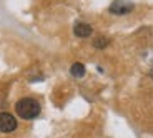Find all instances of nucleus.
I'll list each match as a JSON object with an SVG mask.
<instances>
[{"instance_id": "nucleus-1", "label": "nucleus", "mask_w": 153, "mask_h": 138, "mask_svg": "<svg viewBox=\"0 0 153 138\" xmlns=\"http://www.w3.org/2000/svg\"><path fill=\"white\" fill-rule=\"evenodd\" d=\"M15 111L20 118L32 120V118H35V116H38V113H40V105H38V102L33 98H22V100L17 102Z\"/></svg>"}, {"instance_id": "nucleus-2", "label": "nucleus", "mask_w": 153, "mask_h": 138, "mask_svg": "<svg viewBox=\"0 0 153 138\" xmlns=\"http://www.w3.org/2000/svg\"><path fill=\"white\" fill-rule=\"evenodd\" d=\"M133 8H135V5L131 2H128V0H115L113 4L110 5V13H113V15H126Z\"/></svg>"}, {"instance_id": "nucleus-3", "label": "nucleus", "mask_w": 153, "mask_h": 138, "mask_svg": "<svg viewBox=\"0 0 153 138\" xmlns=\"http://www.w3.org/2000/svg\"><path fill=\"white\" fill-rule=\"evenodd\" d=\"M17 128V120L13 118V115L4 111V113H0V131H4V133H10Z\"/></svg>"}, {"instance_id": "nucleus-4", "label": "nucleus", "mask_w": 153, "mask_h": 138, "mask_svg": "<svg viewBox=\"0 0 153 138\" xmlns=\"http://www.w3.org/2000/svg\"><path fill=\"white\" fill-rule=\"evenodd\" d=\"M73 32H75L76 37L85 39V37H90V35H92V27H90L88 23H85V22H78L75 25V28H73Z\"/></svg>"}, {"instance_id": "nucleus-5", "label": "nucleus", "mask_w": 153, "mask_h": 138, "mask_svg": "<svg viewBox=\"0 0 153 138\" xmlns=\"http://www.w3.org/2000/svg\"><path fill=\"white\" fill-rule=\"evenodd\" d=\"M70 73H72L73 77H76V78L83 77L85 75V65L83 63H73L72 68H70Z\"/></svg>"}, {"instance_id": "nucleus-6", "label": "nucleus", "mask_w": 153, "mask_h": 138, "mask_svg": "<svg viewBox=\"0 0 153 138\" xmlns=\"http://www.w3.org/2000/svg\"><path fill=\"white\" fill-rule=\"evenodd\" d=\"M108 43L110 42H108V39H105V37H98V39L93 40V47H95V48H105Z\"/></svg>"}]
</instances>
